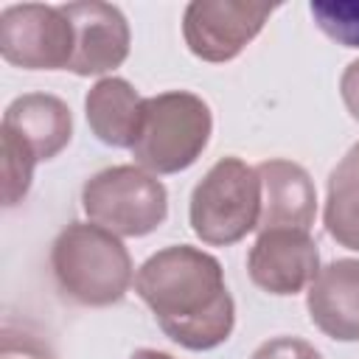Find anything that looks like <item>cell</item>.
I'll return each mask as SVG.
<instances>
[{
    "label": "cell",
    "instance_id": "cell-1",
    "mask_svg": "<svg viewBox=\"0 0 359 359\" xmlns=\"http://www.w3.org/2000/svg\"><path fill=\"white\" fill-rule=\"evenodd\" d=\"M135 292L163 334L188 351H210L233 334L236 303L222 264L199 247L174 244L149 255L135 275Z\"/></svg>",
    "mask_w": 359,
    "mask_h": 359
},
{
    "label": "cell",
    "instance_id": "cell-2",
    "mask_svg": "<svg viewBox=\"0 0 359 359\" xmlns=\"http://www.w3.org/2000/svg\"><path fill=\"white\" fill-rule=\"evenodd\" d=\"M50 269L70 300L93 309L123 300L135 278L123 241L93 222H73L53 238Z\"/></svg>",
    "mask_w": 359,
    "mask_h": 359
},
{
    "label": "cell",
    "instance_id": "cell-3",
    "mask_svg": "<svg viewBox=\"0 0 359 359\" xmlns=\"http://www.w3.org/2000/svg\"><path fill=\"white\" fill-rule=\"evenodd\" d=\"M213 132L210 107L188 93L168 90L143 101V123L132 146L135 165L157 174L185 171L199 160Z\"/></svg>",
    "mask_w": 359,
    "mask_h": 359
},
{
    "label": "cell",
    "instance_id": "cell-4",
    "mask_svg": "<svg viewBox=\"0 0 359 359\" xmlns=\"http://www.w3.org/2000/svg\"><path fill=\"white\" fill-rule=\"evenodd\" d=\"M191 230L210 247H230L258 230L261 180L238 157H222L191 194Z\"/></svg>",
    "mask_w": 359,
    "mask_h": 359
},
{
    "label": "cell",
    "instance_id": "cell-5",
    "mask_svg": "<svg viewBox=\"0 0 359 359\" xmlns=\"http://www.w3.org/2000/svg\"><path fill=\"white\" fill-rule=\"evenodd\" d=\"M87 219L118 238H137L157 230L168 216L165 185L140 165H109L81 188Z\"/></svg>",
    "mask_w": 359,
    "mask_h": 359
},
{
    "label": "cell",
    "instance_id": "cell-6",
    "mask_svg": "<svg viewBox=\"0 0 359 359\" xmlns=\"http://www.w3.org/2000/svg\"><path fill=\"white\" fill-rule=\"evenodd\" d=\"M76 34L59 6L17 3L0 14V53L22 70H67Z\"/></svg>",
    "mask_w": 359,
    "mask_h": 359
},
{
    "label": "cell",
    "instance_id": "cell-7",
    "mask_svg": "<svg viewBox=\"0 0 359 359\" xmlns=\"http://www.w3.org/2000/svg\"><path fill=\"white\" fill-rule=\"evenodd\" d=\"M275 8L247 0H194L182 14L185 45L202 62H230L261 34Z\"/></svg>",
    "mask_w": 359,
    "mask_h": 359
},
{
    "label": "cell",
    "instance_id": "cell-8",
    "mask_svg": "<svg viewBox=\"0 0 359 359\" xmlns=\"http://www.w3.org/2000/svg\"><path fill=\"white\" fill-rule=\"evenodd\" d=\"M73 25L76 50L70 67L76 76H101L121 67L129 56V22L123 11L112 3L81 0L59 6Z\"/></svg>",
    "mask_w": 359,
    "mask_h": 359
},
{
    "label": "cell",
    "instance_id": "cell-9",
    "mask_svg": "<svg viewBox=\"0 0 359 359\" xmlns=\"http://www.w3.org/2000/svg\"><path fill=\"white\" fill-rule=\"evenodd\" d=\"M247 269L258 289L286 297L311 286L320 272V252L306 230H264L247 255Z\"/></svg>",
    "mask_w": 359,
    "mask_h": 359
},
{
    "label": "cell",
    "instance_id": "cell-10",
    "mask_svg": "<svg viewBox=\"0 0 359 359\" xmlns=\"http://www.w3.org/2000/svg\"><path fill=\"white\" fill-rule=\"evenodd\" d=\"M261 180V219L264 230H311L317 216V191L309 171L292 160H264L255 165Z\"/></svg>",
    "mask_w": 359,
    "mask_h": 359
},
{
    "label": "cell",
    "instance_id": "cell-11",
    "mask_svg": "<svg viewBox=\"0 0 359 359\" xmlns=\"http://www.w3.org/2000/svg\"><path fill=\"white\" fill-rule=\"evenodd\" d=\"M0 135L14 137L36 163L53 160L73 137V115L50 93H25L6 107Z\"/></svg>",
    "mask_w": 359,
    "mask_h": 359
},
{
    "label": "cell",
    "instance_id": "cell-12",
    "mask_svg": "<svg viewBox=\"0 0 359 359\" xmlns=\"http://www.w3.org/2000/svg\"><path fill=\"white\" fill-rule=\"evenodd\" d=\"M306 309L311 323L337 342H359V261L339 258L317 272Z\"/></svg>",
    "mask_w": 359,
    "mask_h": 359
},
{
    "label": "cell",
    "instance_id": "cell-13",
    "mask_svg": "<svg viewBox=\"0 0 359 359\" xmlns=\"http://www.w3.org/2000/svg\"><path fill=\"white\" fill-rule=\"evenodd\" d=\"M143 101L137 90L118 76H107L87 90L84 112L93 135L115 149H129L137 143L143 123Z\"/></svg>",
    "mask_w": 359,
    "mask_h": 359
},
{
    "label": "cell",
    "instance_id": "cell-14",
    "mask_svg": "<svg viewBox=\"0 0 359 359\" xmlns=\"http://www.w3.org/2000/svg\"><path fill=\"white\" fill-rule=\"evenodd\" d=\"M323 222L337 244L359 252V143H353L328 174Z\"/></svg>",
    "mask_w": 359,
    "mask_h": 359
},
{
    "label": "cell",
    "instance_id": "cell-15",
    "mask_svg": "<svg viewBox=\"0 0 359 359\" xmlns=\"http://www.w3.org/2000/svg\"><path fill=\"white\" fill-rule=\"evenodd\" d=\"M0 154H3V205L14 208L25 199L31 188L36 160L28 149H22L8 135H0Z\"/></svg>",
    "mask_w": 359,
    "mask_h": 359
},
{
    "label": "cell",
    "instance_id": "cell-16",
    "mask_svg": "<svg viewBox=\"0 0 359 359\" xmlns=\"http://www.w3.org/2000/svg\"><path fill=\"white\" fill-rule=\"evenodd\" d=\"M317 28L342 48H359V3H309Z\"/></svg>",
    "mask_w": 359,
    "mask_h": 359
},
{
    "label": "cell",
    "instance_id": "cell-17",
    "mask_svg": "<svg viewBox=\"0 0 359 359\" xmlns=\"http://www.w3.org/2000/svg\"><path fill=\"white\" fill-rule=\"evenodd\" d=\"M250 359H323L314 345L297 337H272L255 348Z\"/></svg>",
    "mask_w": 359,
    "mask_h": 359
},
{
    "label": "cell",
    "instance_id": "cell-18",
    "mask_svg": "<svg viewBox=\"0 0 359 359\" xmlns=\"http://www.w3.org/2000/svg\"><path fill=\"white\" fill-rule=\"evenodd\" d=\"M0 359H53V356L36 337L14 334L11 328H6L0 342Z\"/></svg>",
    "mask_w": 359,
    "mask_h": 359
},
{
    "label": "cell",
    "instance_id": "cell-19",
    "mask_svg": "<svg viewBox=\"0 0 359 359\" xmlns=\"http://www.w3.org/2000/svg\"><path fill=\"white\" fill-rule=\"evenodd\" d=\"M339 95L353 121H359V59H353L339 76Z\"/></svg>",
    "mask_w": 359,
    "mask_h": 359
},
{
    "label": "cell",
    "instance_id": "cell-20",
    "mask_svg": "<svg viewBox=\"0 0 359 359\" xmlns=\"http://www.w3.org/2000/svg\"><path fill=\"white\" fill-rule=\"evenodd\" d=\"M129 359H174L171 353H163V351H151V348H140L135 351Z\"/></svg>",
    "mask_w": 359,
    "mask_h": 359
}]
</instances>
